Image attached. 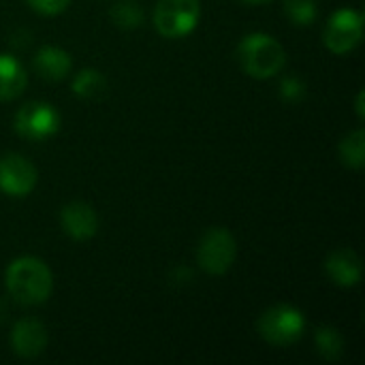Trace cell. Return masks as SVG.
<instances>
[{
	"instance_id": "8fae6325",
	"label": "cell",
	"mask_w": 365,
	"mask_h": 365,
	"mask_svg": "<svg viewBox=\"0 0 365 365\" xmlns=\"http://www.w3.org/2000/svg\"><path fill=\"white\" fill-rule=\"evenodd\" d=\"M325 272L327 276L340 284V287H355L361 280V259L355 250L351 248H340L331 252L325 261Z\"/></svg>"
},
{
	"instance_id": "2e32d148",
	"label": "cell",
	"mask_w": 365,
	"mask_h": 365,
	"mask_svg": "<svg viewBox=\"0 0 365 365\" xmlns=\"http://www.w3.org/2000/svg\"><path fill=\"white\" fill-rule=\"evenodd\" d=\"M111 21L122 30H133L143 21V9L137 0H122L109 11Z\"/></svg>"
},
{
	"instance_id": "7402d4cb",
	"label": "cell",
	"mask_w": 365,
	"mask_h": 365,
	"mask_svg": "<svg viewBox=\"0 0 365 365\" xmlns=\"http://www.w3.org/2000/svg\"><path fill=\"white\" fill-rule=\"evenodd\" d=\"M246 4H263V2H269V0H242Z\"/></svg>"
},
{
	"instance_id": "44dd1931",
	"label": "cell",
	"mask_w": 365,
	"mask_h": 365,
	"mask_svg": "<svg viewBox=\"0 0 365 365\" xmlns=\"http://www.w3.org/2000/svg\"><path fill=\"white\" fill-rule=\"evenodd\" d=\"M357 115L364 120V92H359V96H357Z\"/></svg>"
},
{
	"instance_id": "ffe728a7",
	"label": "cell",
	"mask_w": 365,
	"mask_h": 365,
	"mask_svg": "<svg viewBox=\"0 0 365 365\" xmlns=\"http://www.w3.org/2000/svg\"><path fill=\"white\" fill-rule=\"evenodd\" d=\"M28 4L41 15H58L71 4V0H28Z\"/></svg>"
},
{
	"instance_id": "ac0fdd59",
	"label": "cell",
	"mask_w": 365,
	"mask_h": 365,
	"mask_svg": "<svg viewBox=\"0 0 365 365\" xmlns=\"http://www.w3.org/2000/svg\"><path fill=\"white\" fill-rule=\"evenodd\" d=\"M284 13L295 26H310L317 19L319 2L317 0H284Z\"/></svg>"
},
{
	"instance_id": "d6986e66",
	"label": "cell",
	"mask_w": 365,
	"mask_h": 365,
	"mask_svg": "<svg viewBox=\"0 0 365 365\" xmlns=\"http://www.w3.org/2000/svg\"><path fill=\"white\" fill-rule=\"evenodd\" d=\"M280 94L287 101H302L306 96V83L299 77H284L280 83Z\"/></svg>"
},
{
	"instance_id": "6da1fadb",
	"label": "cell",
	"mask_w": 365,
	"mask_h": 365,
	"mask_svg": "<svg viewBox=\"0 0 365 365\" xmlns=\"http://www.w3.org/2000/svg\"><path fill=\"white\" fill-rule=\"evenodd\" d=\"M9 295L24 306H38L47 302L53 289L49 267L34 257H19L15 259L4 274Z\"/></svg>"
},
{
	"instance_id": "7c38bea8",
	"label": "cell",
	"mask_w": 365,
	"mask_h": 365,
	"mask_svg": "<svg viewBox=\"0 0 365 365\" xmlns=\"http://www.w3.org/2000/svg\"><path fill=\"white\" fill-rule=\"evenodd\" d=\"M34 68L36 73L47 81H60L71 73V56L60 47H43L34 56Z\"/></svg>"
},
{
	"instance_id": "5bb4252c",
	"label": "cell",
	"mask_w": 365,
	"mask_h": 365,
	"mask_svg": "<svg viewBox=\"0 0 365 365\" xmlns=\"http://www.w3.org/2000/svg\"><path fill=\"white\" fill-rule=\"evenodd\" d=\"M107 90V79L103 77L101 71L96 68H83L77 73L75 81H73V92L81 98L88 101H96L105 94Z\"/></svg>"
},
{
	"instance_id": "52a82bcc",
	"label": "cell",
	"mask_w": 365,
	"mask_h": 365,
	"mask_svg": "<svg viewBox=\"0 0 365 365\" xmlns=\"http://www.w3.org/2000/svg\"><path fill=\"white\" fill-rule=\"evenodd\" d=\"M60 128V113L41 101L26 103L15 115V130L28 141H43L56 135Z\"/></svg>"
},
{
	"instance_id": "8992f818",
	"label": "cell",
	"mask_w": 365,
	"mask_h": 365,
	"mask_svg": "<svg viewBox=\"0 0 365 365\" xmlns=\"http://www.w3.org/2000/svg\"><path fill=\"white\" fill-rule=\"evenodd\" d=\"M364 36V13L355 9H340L336 11L323 32L325 47L334 53H349L353 51Z\"/></svg>"
},
{
	"instance_id": "30bf717a",
	"label": "cell",
	"mask_w": 365,
	"mask_h": 365,
	"mask_svg": "<svg viewBox=\"0 0 365 365\" xmlns=\"http://www.w3.org/2000/svg\"><path fill=\"white\" fill-rule=\"evenodd\" d=\"M11 346L17 357L34 359L47 346V331L38 319H21L11 331Z\"/></svg>"
},
{
	"instance_id": "4fadbf2b",
	"label": "cell",
	"mask_w": 365,
	"mask_h": 365,
	"mask_svg": "<svg viewBox=\"0 0 365 365\" xmlns=\"http://www.w3.org/2000/svg\"><path fill=\"white\" fill-rule=\"evenodd\" d=\"M28 83L24 66L13 58L0 53V101L17 98Z\"/></svg>"
},
{
	"instance_id": "7a4b0ae2",
	"label": "cell",
	"mask_w": 365,
	"mask_h": 365,
	"mask_svg": "<svg viewBox=\"0 0 365 365\" xmlns=\"http://www.w3.org/2000/svg\"><path fill=\"white\" fill-rule=\"evenodd\" d=\"M237 58L246 75L255 79H269L278 75L287 64L284 47L269 34L255 32L242 38L237 47Z\"/></svg>"
},
{
	"instance_id": "277c9868",
	"label": "cell",
	"mask_w": 365,
	"mask_h": 365,
	"mask_svg": "<svg viewBox=\"0 0 365 365\" xmlns=\"http://www.w3.org/2000/svg\"><path fill=\"white\" fill-rule=\"evenodd\" d=\"M261 338L269 342L272 346H291L295 344L306 329V319L304 314L293 308V306H274L269 308L257 325Z\"/></svg>"
},
{
	"instance_id": "603a6c76",
	"label": "cell",
	"mask_w": 365,
	"mask_h": 365,
	"mask_svg": "<svg viewBox=\"0 0 365 365\" xmlns=\"http://www.w3.org/2000/svg\"><path fill=\"white\" fill-rule=\"evenodd\" d=\"M0 312H2V302H0Z\"/></svg>"
},
{
	"instance_id": "9c48e42d",
	"label": "cell",
	"mask_w": 365,
	"mask_h": 365,
	"mask_svg": "<svg viewBox=\"0 0 365 365\" xmlns=\"http://www.w3.org/2000/svg\"><path fill=\"white\" fill-rule=\"evenodd\" d=\"M60 225H62L64 233L75 242H86V240L94 237L98 231V218H96L94 207L88 203H81V201H73L62 207Z\"/></svg>"
},
{
	"instance_id": "3957f363",
	"label": "cell",
	"mask_w": 365,
	"mask_h": 365,
	"mask_svg": "<svg viewBox=\"0 0 365 365\" xmlns=\"http://www.w3.org/2000/svg\"><path fill=\"white\" fill-rule=\"evenodd\" d=\"M237 257V244L231 231L222 227L207 229L197 246V263L210 276H222L231 269Z\"/></svg>"
},
{
	"instance_id": "e0dca14e",
	"label": "cell",
	"mask_w": 365,
	"mask_h": 365,
	"mask_svg": "<svg viewBox=\"0 0 365 365\" xmlns=\"http://www.w3.org/2000/svg\"><path fill=\"white\" fill-rule=\"evenodd\" d=\"M319 353L327 359V361H338L344 353V338L338 329L334 327H321L314 336Z\"/></svg>"
},
{
	"instance_id": "5b68a950",
	"label": "cell",
	"mask_w": 365,
	"mask_h": 365,
	"mask_svg": "<svg viewBox=\"0 0 365 365\" xmlns=\"http://www.w3.org/2000/svg\"><path fill=\"white\" fill-rule=\"evenodd\" d=\"M199 15V0H158L154 9V28L165 38H180L197 28Z\"/></svg>"
},
{
	"instance_id": "ba28073f",
	"label": "cell",
	"mask_w": 365,
	"mask_h": 365,
	"mask_svg": "<svg viewBox=\"0 0 365 365\" xmlns=\"http://www.w3.org/2000/svg\"><path fill=\"white\" fill-rule=\"evenodd\" d=\"M36 186V169L21 154L0 158V190L9 197H26Z\"/></svg>"
},
{
	"instance_id": "9a60e30c",
	"label": "cell",
	"mask_w": 365,
	"mask_h": 365,
	"mask_svg": "<svg viewBox=\"0 0 365 365\" xmlns=\"http://www.w3.org/2000/svg\"><path fill=\"white\" fill-rule=\"evenodd\" d=\"M340 158L351 169H364L365 165V133L359 128L346 135L340 143Z\"/></svg>"
}]
</instances>
